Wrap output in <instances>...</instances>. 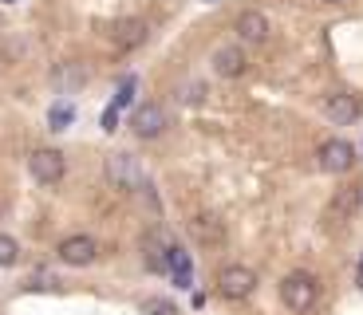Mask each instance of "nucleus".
Segmentation results:
<instances>
[{
	"instance_id": "nucleus-4",
	"label": "nucleus",
	"mask_w": 363,
	"mask_h": 315,
	"mask_svg": "<svg viewBox=\"0 0 363 315\" xmlns=\"http://www.w3.org/2000/svg\"><path fill=\"white\" fill-rule=\"evenodd\" d=\"M28 170H32L36 181L55 185V181L64 178V170H67V158L60 150H52V146H40V150H32V158H28Z\"/></svg>"
},
{
	"instance_id": "nucleus-8",
	"label": "nucleus",
	"mask_w": 363,
	"mask_h": 315,
	"mask_svg": "<svg viewBox=\"0 0 363 315\" xmlns=\"http://www.w3.org/2000/svg\"><path fill=\"white\" fill-rule=\"evenodd\" d=\"M130 130H135L138 138H158L166 130V110L158 107V103H143V107L130 115Z\"/></svg>"
},
{
	"instance_id": "nucleus-12",
	"label": "nucleus",
	"mask_w": 363,
	"mask_h": 315,
	"mask_svg": "<svg viewBox=\"0 0 363 315\" xmlns=\"http://www.w3.org/2000/svg\"><path fill=\"white\" fill-rule=\"evenodd\" d=\"M213 71L221 75V79H237V75H245V52L241 47H218L213 52Z\"/></svg>"
},
{
	"instance_id": "nucleus-5",
	"label": "nucleus",
	"mask_w": 363,
	"mask_h": 315,
	"mask_svg": "<svg viewBox=\"0 0 363 315\" xmlns=\"http://www.w3.org/2000/svg\"><path fill=\"white\" fill-rule=\"evenodd\" d=\"M186 229H190V236L201 248H221L225 244V221L218 213H194Z\"/></svg>"
},
{
	"instance_id": "nucleus-25",
	"label": "nucleus",
	"mask_w": 363,
	"mask_h": 315,
	"mask_svg": "<svg viewBox=\"0 0 363 315\" xmlns=\"http://www.w3.org/2000/svg\"><path fill=\"white\" fill-rule=\"evenodd\" d=\"M359 272H363V264H359Z\"/></svg>"
},
{
	"instance_id": "nucleus-16",
	"label": "nucleus",
	"mask_w": 363,
	"mask_h": 315,
	"mask_svg": "<svg viewBox=\"0 0 363 315\" xmlns=\"http://www.w3.org/2000/svg\"><path fill=\"white\" fill-rule=\"evenodd\" d=\"M16 260H20V244L12 241V236L0 233V268H12Z\"/></svg>"
},
{
	"instance_id": "nucleus-1",
	"label": "nucleus",
	"mask_w": 363,
	"mask_h": 315,
	"mask_svg": "<svg viewBox=\"0 0 363 315\" xmlns=\"http://www.w3.org/2000/svg\"><path fill=\"white\" fill-rule=\"evenodd\" d=\"M316 296H320V284L308 272H289V276L281 280V299H284L289 311H312Z\"/></svg>"
},
{
	"instance_id": "nucleus-6",
	"label": "nucleus",
	"mask_w": 363,
	"mask_h": 315,
	"mask_svg": "<svg viewBox=\"0 0 363 315\" xmlns=\"http://www.w3.org/2000/svg\"><path fill=\"white\" fill-rule=\"evenodd\" d=\"M316 162H320L324 173H347L355 166V150L344 142V138H328V142L316 150Z\"/></svg>"
},
{
	"instance_id": "nucleus-9",
	"label": "nucleus",
	"mask_w": 363,
	"mask_h": 315,
	"mask_svg": "<svg viewBox=\"0 0 363 315\" xmlns=\"http://www.w3.org/2000/svg\"><path fill=\"white\" fill-rule=\"evenodd\" d=\"M359 209V185H347V189H336V197L328 205V225H347Z\"/></svg>"
},
{
	"instance_id": "nucleus-15",
	"label": "nucleus",
	"mask_w": 363,
	"mask_h": 315,
	"mask_svg": "<svg viewBox=\"0 0 363 315\" xmlns=\"http://www.w3.org/2000/svg\"><path fill=\"white\" fill-rule=\"evenodd\" d=\"M28 292H55L60 288V280H55V272H48V268H36L32 276H28V284H24Z\"/></svg>"
},
{
	"instance_id": "nucleus-17",
	"label": "nucleus",
	"mask_w": 363,
	"mask_h": 315,
	"mask_svg": "<svg viewBox=\"0 0 363 315\" xmlns=\"http://www.w3.org/2000/svg\"><path fill=\"white\" fill-rule=\"evenodd\" d=\"M72 118H75V110L67 107V103H55L48 122H52V130H67V126H72Z\"/></svg>"
},
{
	"instance_id": "nucleus-22",
	"label": "nucleus",
	"mask_w": 363,
	"mask_h": 315,
	"mask_svg": "<svg viewBox=\"0 0 363 315\" xmlns=\"http://www.w3.org/2000/svg\"><path fill=\"white\" fill-rule=\"evenodd\" d=\"M324 4H347V0H324Z\"/></svg>"
},
{
	"instance_id": "nucleus-18",
	"label": "nucleus",
	"mask_w": 363,
	"mask_h": 315,
	"mask_svg": "<svg viewBox=\"0 0 363 315\" xmlns=\"http://www.w3.org/2000/svg\"><path fill=\"white\" fill-rule=\"evenodd\" d=\"M143 315H178L170 299H143Z\"/></svg>"
},
{
	"instance_id": "nucleus-20",
	"label": "nucleus",
	"mask_w": 363,
	"mask_h": 315,
	"mask_svg": "<svg viewBox=\"0 0 363 315\" xmlns=\"http://www.w3.org/2000/svg\"><path fill=\"white\" fill-rule=\"evenodd\" d=\"M201 95H206V87H201V83H194V87L182 91V99H186V103H201Z\"/></svg>"
},
{
	"instance_id": "nucleus-11",
	"label": "nucleus",
	"mask_w": 363,
	"mask_h": 315,
	"mask_svg": "<svg viewBox=\"0 0 363 315\" xmlns=\"http://www.w3.org/2000/svg\"><path fill=\"white\" fill-rule=\"evenodd\" d=\"M237 36L245 44H264L269 40V16L264 12H241L237 16Z\"/></svg>"
},
{
	"instance_id": "nucleus-3",
	"label": "nucleus",
	"mask_w": 363,
	"mask_h": 315,
	"mask_svg": "<svg viewBox=\"0 0 363 315\" xmlns=\"http://www.w3.org/2000/svg\"><path fill=\"white\" fill-rule=\"evenodd\" d=\"M218 292L221 299H249L257 292V272L245 264H229L218 272Z\"/></svg>"
},
{
	"instance_id": "nucleus-13",
	"label": "nucleus",
	"mask_w": 363,
	"mask_h": 315,
	"mask_svg": "<svg viewBox=\"0 0 363 315\" xmlns=\"http://www.w3.org/2000/svg\"><path fill=\"white\" fill-rule=\"evenodd\" d=\"M166 272L174 276V284H178V288H194L190 252H186V248H178V244H170V248H166Z\"/></svg>"
},
{
	"instance_id": "nucleus-23",
	"label": "nucleus",
	"mask_w": 363,
	"mask_h": 315,
	"mask_svg": "<svg viewBox=\"0 0 363 315\" xmlns=\"http://www.w3.org/2000/svg\"><path fill=\"white\" fill-rule=\"evenodd\" d=\"M359 288H363V272H359Z\"/></svg>"
},
{
	"instance_id": "nucleus-21",
	"label": "nucleus",
	"mask_w": 363,
	"mask_h": 315,
	"mask_svg": "<svg viewBox=\"0 0 363 315\" xmlns=\"http://www.w3.org/2000/svg\"><path fill=\"white\" fill-rule=\"evenodd\" d=\"M115 122H118V110H115V107H111V110H107V115H103V130H118V126H115Z\"/></svg>"
},
{
	"instance_id": "nucleus-10",
	"label": "nucleus",
	"mask_w": 363,
	"mask_h": 315,
	"mask_svg": "<svg viewBox=\"0 0 363 315\" xmlns=\"http://www.w3.org/2000/svg\"><path fill=\"white\" fill-rule=\"evenodd\" d=\"M324 115L332 118L336 126H347L359 118V103H355V95H347V91H336V95H328L324 99Z\"/></svg>"
},
{
	"instance_id": "nucleus-7",
	"label": "nucleus",
	"mask_w": 363,
	"mask_h": 315,
	"mask_svg": "<svg viewBox=\"0 0 363 315\" xmlns=\"http://www.w3.org/2000/svg\"><path fill=\"white\" fill-rule=\"evenodd\" d=\"M95 256H99V244H95V236H87V233L67 236V241L60 244V260L72 264V268H87Z\"/></svg>"
},
{
	"instance_id": "nucleus-19",
	"label": "nucleus",
	"mask_w": 363,
	"mask_h": 315,
	"mask_svg": "<svg viewBox=\"0 0 363 315\" xmlns=\"http://www.w3.org/2000/svg\"><path fill=\"white\" fill-rule=\"evenodd\" d=\"M130 95H135V79H123V83H118V95H115V110H118V107H127Z\"/></svg>"
},
{
	"instance_id": "nucleus-2",
	"label": "nucleus",
	"mask_w": 363,
	"mask_h": 315,
	"mask_svg": "<svg viewBox=\"0 0 363 315\" xmlns=\"http://www.w3.org/2000/svg\"><path fill=\"white\" fill-rule=\"evenodd\" d=\"M107 181L118 193H143L146 173H143V166H138V158H130V154H111L107 158Z\"/></svg>"
},
{
	"instance_id": "nucleus-24",
	"label": "nucleus",
	"mask_w": 363,
	"mask_h": 315,
	"mask_svg": "<svg viewBox=\"0 0 363 315\" xmlns=\"http://www.w3.org/2000/svg\"><path fill=\"white\" fill-rule=\"evenodd\" d=\"M4 4H12V0H4Z\"/></svg>"
},
{
	"instance_id": "nucleus-14",
	"label": "nucleus",
	"mask_w": 363,
	"mask_h": 315,
	"mask_svg": "<svg viewBox=\"0 0 363 315\" xmlns=\"http://www.w3.org/2000/svg\"><path fill=\"white\" fill-rule=\"evenodd\" d=\"M146 32H150V28H146V20H118L115 24V44L118 47H138L146 40Z\"/></svg>"
}]
</instances>
